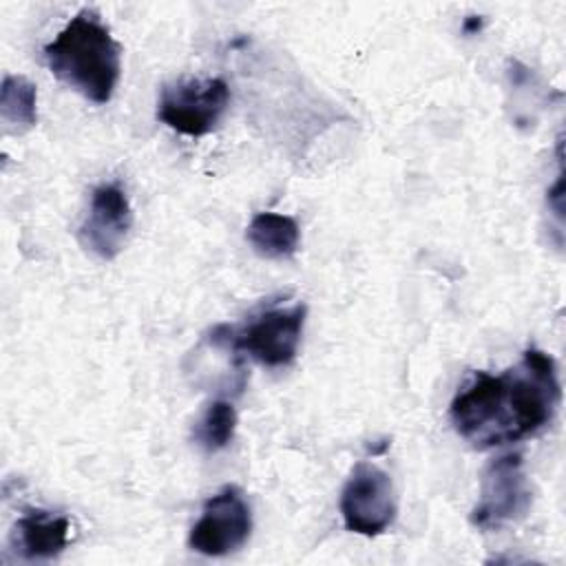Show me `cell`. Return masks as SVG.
I'll use <instances>...</instances> for the list:
<instances>
[{
  "instance_id": "6",
  "label": "cell",
  "mask_w": 566,
  "mask_h": 566,
  "mask_svg": "<svg viewBox=\"0 0 566 566\" xmlns=\"http://www.w3.org/2000/svg\"><path fill=\"white\" fill-rule=\"evenodd\" d=\"M398 513L389 473L371 462H356L343 491L340 515L347 531L365 537L385 533Z\"/></svg>"
},
{
  "instance_id": "12",
  "label": "cell",
  "mask_w": 566,
  "mask_h": 566,
  "mask_svg": "<svg viewBox=\"0 0 566 566\" xmlns=\"http://www.w3.org/2000/svg\"><path fill=\"white\" fill-rule=\"evenodd\" d=\"M237 431V409L228 400H212L192 427V440L206 453L228 447Z\"/></svg>"
},
{
  "instance_id": "9",
  "label": "cell",
  "mask_w": 566,
  "mask_h": 566,
  "mask_svg": "<svg viewBox=\"0 0 566 566\" xmlns=\"http://www.w3.org/2000/svg\"><path fill=\"white\" fill-rule=\"evenodd\" d=\"M69 520L42 509H31L11 531V548L20 559L42 562L57 557L69 546Z\"/></svg>"
},
{
  "instance_id": "7",
  "label": "cell",
  "mask_w": 566,
  "mask_h": 566,
  "mask_svg": "<svg viewBox=\"0 0 566 566\" xmlns=\"http://www.w3.org/2000/svg\"><path fill=\"white\" fill-rule=\"evenodd\" d=\"M250 533V504L239 486L228 484L206 500L201 517L190 528L188 546L206 557H223L239 551Z\"/></svg>"
},
{
  "instance_id": "1",
  "label": "cell",
  "mask_w": 566,
  "mask_h": 566,
  "mask_svg": "<svg viewBox=\"0 0 566 566\" xmlns=\"http://www.w3.org/2000/svg\"><path fill=\"white\" fill-rule=\"evenodd\" d=\"M562 387L553 356L528 347L502 374L471 371L449 407L460 438L493 449L542 433L557 416Z\"/></svg>"
},
{
  "instance_id": "5",
  "label": "cell",
  "mask_w": 566,
  "mask_h": 566,
  "mask_svg": "<svg viewBox=\"0 0 566 566\" xmlns=\"http://www.w3.org/2000/svg\"><path fill=\"white\" fill-rule=\"evenodd\" d=\"M531 509V489L520 453L493 458L480 482V497L469 520L480 531H500L522 520Z\"/></svg>"
},
{
  "instance_id": "10",
  "label": "cell",
  "mask_w": 566,
  "mask_h": 566,
  "mask_svg": "<svg viewBox=\"0 0 566 566\" xmlns=\"http://www.w3.org/2000/svg\"><path fill=\"white\" fill-rule=\"evenodd\" d=\"M245 239L259 256L281 261L290 259L298 250L301 228L287 214L259 212L250 219Z\"/></svg>"
},
{
  "instance_id": "8",
  "label": "cell",
  "mask_w": 566,
  "mask_h": 566,
  "mask_svg": "<svg viewBox=\"0 0 566 566\" xmlns=\"http://www.w3.org/2000/svg\"><path fill=\"white\" fill-rule=\"evenodd\" d=\"M133 228L130 201L119 184H102L93 190L88 212L80 226V243L95 256L111 261L128 241Z\"/></svg>"
},
{
  "instance_id": "11",
  "label": "cell",
  "mask_w": 566,
  "mask_h": 566,
  "mask_svg": "<svg viewBox=\"0 0 566 566\" xmlns=\"http://www.w3.org/2000/svg\"><path fill=\"white\" fill-rule=\"evenodd\" d=\"M35 84L22 75H4L0 88V119L7 130L24 133L38 122Z\"/></svg>"
},
{
  "instance_id": "4",
  "label": "cell",
  "mask_w": 566,
  "mask_h": 566,
  "mask_svg": "<svg viewBox=\"0 0 566 566\" xmlns=\"http://www.w3.org/2000/svg\"><path fill=\"white\" fill-rule=\"evenodd\" d=\"M230 104V88L221 77L179 80L166 84L157 99V119L168 128L201 137L212 133Z\"/></svg>"
},
{
  "instance_id": "3",
  "label": "cell",
  "mask_w": 566,
  "mask_h": 566,
  "mask_svg": "<svg viewBox=\"0 0 566 566\" xmlns=\"http://www.w3.org/2000/svg\"><path fill=\"white\" fill-rule=\"evenodd\" d=\"M307 307L294 303L290 307H268L252 314L241 325H217L208 340L232 354H245L265 367H285L296 358Z\"/></svg>"
},
{
  "instance_id": "2",
  "label": "cell",
  "mask_w": 566,
  "mask_h": 566,
  "mask_svg": "<svg viewBox=\"0 0 566 566\" xmlns=\"http://www.w3.org/2000/svg\"><path fill=\"white\" fill-rule=\"evenodd\" d=\"M44 60L60 82L88 102H111L122 73V49L95 11L73 15L44 46Z\"/></svg>"
}]
</instances>
